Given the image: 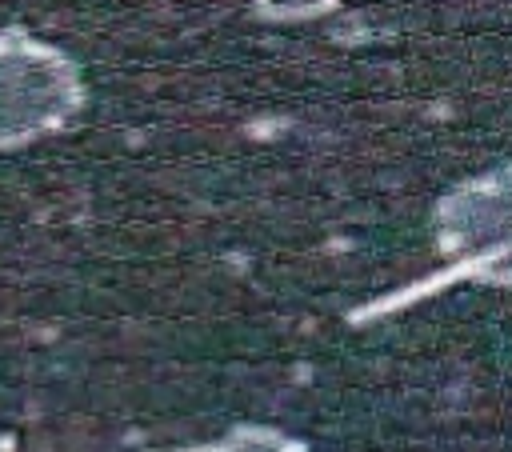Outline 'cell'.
Wrapping results in <instances>:
<instances>
[{
    "instance_id": "cell-1",
    "label": "cell",
    "mask_w": 512,
    "mask_h": 452,
    "mask_svg": "<svg viewBox=\"0 0 512 452\" xmlns=\"http://www.w3.org/2000/svg\"><path fill=\"white\" fill-rule=\"evenodd\" d=\"M60 100V64L28 40H0V144L28 136L56 116Z\"/></svg>"
}]
</instances>
